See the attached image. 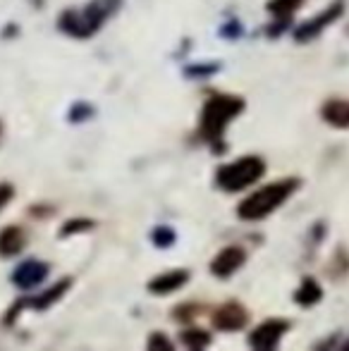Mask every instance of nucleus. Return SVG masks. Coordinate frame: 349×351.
Masks as SVG:
<instances>
[{
    "instance_id": "1",
    "label": "nucleus",
    "mask_w": 349,
    "mask_h": 351,
    "mask_svg": "<svg viewBox=\"0 0 349 351\" xmlns=\"http://www.w3.org/2000/svg\"><path fill=\"white\" fill-rule=\"evenodd\" d=\"M242 110L244 101L239 96H230V93H215V96H210L206 101L199 120V134L208 146H213L215 153L225 151V130Z\"/></svg>"
},
{
    "instance_id": "2",
    "label": "nucleus",
    "mask_w": 349,
    "mask_h": 351,
    "mask_svg": "<svg viewBox=\"0 0 349 351\" xmlns=\"http://www.w3.org/2000/svg\"><path fill=\"white\" fill-rule=\"evenodd\" d=\"M122 0H91L82 10H65L58 19V27L75 38H88L117 12Z\"/></svg>"
},
{
    "instance_id": "3",
    "label": "nucleus",
    "mask_w": 349,
    "mask_h": 351,
    "mask_svg": "<svg viewBox=\"0 0 349 351\" xmlns=\"http://www.w3.org/2000/svg\"><path fill=\"white\" fill-rule=\"evenodd\" d=\"M297 186H299V180H294V177L273 182V184H265L237 206V215L247 222L263 220V217H268L275 208H280V206L297 191Z\"/></svg>"
},
{
    "instance_id": "4",
    "label": "nucleus",
    "mask_w": 349,
    "mask_h": 351,
    "mask_svg": "<svg viewBox=\"0 0 349 351\" xmlns=\"http://www.w3.org/2000/svg\"><path fill=\"white\" fill-rule=\"evenodd\" d=\"M265 172V162L258 156H244L234 162H228V165H220L218 172H215V184L223 191H242L247 186H252L254 182H258Z\"/></svg>"
},
{
    "instance_id": "5",
    "label": "nucleus",
    "mask_w": 349,
    "mask_h": 351,
    "mask_svg": "<svg viewBox=\"0 0 349 351\" xmlns=\"http://www.w3.org/2000/svg\"><path fill=\"white\" fill-rule=\"evenodd\" d=\"M342 12H345V5L333 3L330 8H326L321 14H316V17H311V19H306L304 24H299V27L294 29V41L306 43V41H311V38H316L323 29L330 27L333 22H337V19L342 17Z\"/></svg>"
},
{
    "instance_id": "6",
    "label": "nucleus",
    "mask_w": 349,
    "mask_h": 351,
    "mask_svg": "<svg viewBox=\"0 0 349 351\" xmlns=\"http://www.w3.org/2000/svg\"><path fill=\"white\" fill-rule=\"evenodd\" d=\"M287 330H289V320L270 318L249 335V344H252L254 349H275Z\"/></svg>"
},
{
    "instance_id": "7",
    "label": "nucleus",
    "mask_w": 349,
    "mask_h": 351,
    "mask_svg": "<svg viewBox=\"0 0 349 351\" xmlns=\"http://www.w3.org/2000/svg\"><path fill=\"white\" fill-rule=\"evenodd\" d=\"M249 323V313L242 304L237 301H228V304L218 306L213 311V325L218 330H225V332H237V330L247 328Z\"/></svg>"
},
{
    "instance_id": "8",
    "label": "nucleus",
    "mask_w": 349,
    "mask_h": 351,
    "mask_svg": "<svg viewBox=\"0 0 349 351\" xmlns=\"http://www.w3.org/2000/svg\"><path fill=\"white\" fill-rule=\"evenodd\" d=\"M244 261H247V251H244L242 246H228V249H223L213 258V263H210V273L220 280L232 278V275L244 265Z\"/></svg>"
},
{
    "instance_id": "9",
    "label": "nucleus",
    "mask_w": 349,
    "mask_h": 351,
    "mask_svg": "<svg viewBox=\"0 0 349 351\" xmlns=\"http://www.w3.org/2000/svg\"><path fill=\"white\" fill-rule=\"evenodd\" d=\"M72 287V280L70 278H65V280H60L56 287H51V289H46L41 296H36V299H22V301H17V304L10 308V315H8V323H12V318L19 313V311L24 308V306H34L36 311H43V308H48L51 304H56L58 299H60L62 294H65L67 289Z\"/></svg>"
},
{
    "instance_id": "10",
    "label": "nucleus",
    "mask_w": 349,
    "mask_h": 351,
    "mask_svg": "<svg viewBox=\"0 0 349 351\" xmlns=\"http://www.w3.org/2000/svg\"><path fill=\"white\" fill-rule=\"evenodd\" d=\"M48 275V265L41 261H27L12 273V285H17L19 289H32V287L41 285Z\"/></svg>"
},
{
    "instance_id": "11",
    "label": "nucleus",
    "mask_w": 349,
    "mask_h": 351,
    "mask_svg": "<svg viewBox=\"0 0 349 351\" xmlns=\"http://www.w3.org/2000/svg\"><path fill=\"white\" fill-rule=\"evenodd\" d=\"M321 117L330 127L349 130V101H345V98H330V101H326L321 108Z\"/></svg>"
},
{
    "instance_id": "12",
    "label": "nucleus",
    "mask_w": 349,
    "mask_h": 351,
    "mask_svg": "<svg viewBox=\"0 0 349 351\" xmlns=\"http://www.w3.org/2000/svg\"><path fill=\"white\" fill-rule=\"evenodd\" d=\"M186 280H189V273H186V270H170V273H163L156 280H151L149 289L154 291V294L163 296V294H170V291L180 289V287H184Z\"/></svg>"
},
{
    "instance_id": "13",
    "label": "nucleus",
    "mask_w": 349,
    "mask_h": 351,
    "mask_svg": "<svg viewBox=\"0 0 349 351\" xmlns=\"http://www.w3.org/2000/svg\"><path fill=\"white\" fill-rule=\"evenodd\" d=\"M27 244V237H24L22 227L17 225H10L0 232V256L3 258H10V256H17L19 251L24 249Z\"/></svg>"
},
{
    "instance_id": "14",
    "label": "nucleus",
    "mask_w": 349,
    "mask_h": 351,
    "mask_svg": "<svg viewBox=\"0 0 349 351\" xmlns=\"http://www.w3.org/2000/svg\"><path fill=\"white\" fill-rule=\"evenodd\" d=\"M321 296H323V289L313 278H304L302 285H299V289L294 291V301H297L299 306L318 304V301H321Z\"/></svg>"
},
{
    "instance_id": "15",
    "label": "nucleus",
    "mask_w": 349,
    "mask_h": 351,
    "mask_svg": "<svg viewBox=\"0 0 349 351\" xmlns=\"http://www.w3.org/2000/svg\"><path fill=\"white\" fill-rule=\"evenodd\" d=\"M304 3H306V0H268V5H265V8H268V12L273 14V17L289 19Z\"/></svg>"
},
{
    "instance_id": "16",
    "label": "nucleus",
    "mask_w": 349,
    "mask_h": 351,
    "mask_svg": "<svg viewBox=\"0 0 349 351\" xmlns=\"http://www.w3.org/2000/svg\"><path fill=\"white\" fill-rule=\"evenodd\" d=\"M180 339H182V344L189 349H204L210 344V335L199 328H189V330H184V332H180Z\"/></svg>"
},
{
    "instance_id": "17",
    "label": "nucleus",
    "mask_w": 349,
    "mask_h": 351,
    "mask_svg": "<svg viewBox=\"0 0 349 351\" xmlns=\"http://www.w3.org/2000/svg\"><path fill=\"white\" fill-rule=\"evenodd\" d=\"M328 275L335 280H342L345 275H349V254L345 249H337L333 256L330 265H328Z\"/></svg>"
},
{
    "instance_id": "18",
    "label": "nucleus",
    "mask_w": 349,
    "mask_h": 351,
    "mask_svg": "<svg viewBox=\"0 0 349 351\" xmlns=\"http://www.w3.org/2000/svg\"><path fill=\"white\" fill-rule=\"evenodd\" d=\"M151 239H154V244L160 246V249H168V246L175 244V232L170 230V227H156Z\"/></svg>"
},
{
    "instance_id": "19",
    "label": "nucleus",
    "mask_w": 349,
    "mask_h": 351,
    "mask_svg": "<svg viewBox=\"0 0 349 351\" xmlns=\"http://www.w3.org/2000/svg\"><path fill=\"white\" fill-rule=\"evenodd\" d=\"M199 311L201 308L196 304H182V306H177V308H175L173 318L180 320V323H186V320H194L196 315H199Z\"/></svg>"
},
{
    "instance_id": "20",
    "label": "nucleus",
    "mask_w": 349,
    "mask_h": 351,
    "mask_svg": "<svg viewBox=\"0 0 349 351\" xmlns=\"http://www.w3.org/2000/svg\"><path fill=\"white\" fill-rule=\"evenodd\" d=\"M93 227V222L91 220H82V217H77V220H70V222H65V227L60 230V234L62 237H70L72 232H84V230H91Z\"/></svg>"
},
{
    "instance_id": "21",
    "label": "nucleus",
    "mask_w": 349,
    "mask_h": 351,
    "mask_svg": "<svg viewBox=\"0 0 349 351\" xmlns=\"http://www.w3.org/2000/svg\"><path fill=\"white\" fill-rule=\"evenodd\" d=\"M149 347L151 349H170V351H173V342H170L168 337H163V335H154V337L149 339Z\"/></svg>"
},
{
    "instance_id": "22",
    "label": "nucleus",
    "mask_w": 349,
    "mask_h": 351,
    "mask_svg": "<svg viewBox=\"0 0 349 351\" xmlns=\"http://www.w3.org/2000/svg\"><path fill=\"white\" fill-rule=\"evenodd\" d=\"M14 189L10 184H0V208H5V206L10 204V199H12Z\"/></svg>"
},
{
    "instance_id": "23",
    "label": "nucleus",
    "mask_w": 349,
    "mask_h": 351,
    "mask_svg": "<svg viewBox=\"0 0 349 351\" xmlns=\"http://www.w3.org/2000/svg\"><path fill=\"white\" fill-rule=\"evenodd\" d=\"M86 115H91V108H84V106H77V108H72V112H70V117L75 122H80V120H84Z\"/></svg>"
},
{
    "instance_id": "24",
    "label": "nucleus",
    "mask_w": 349,
    "mask_h": 351,
    "mask_svg": "<svg viewBox=\"0 0 349 351\" xmlns=\"http://www.w3.org/2000/svg\"><path fill=\"white\" fill-rule=\"evenodd\" d=\"M345 349H349V342H347V344H345Z\"/></svg>"
}]
</instances>
